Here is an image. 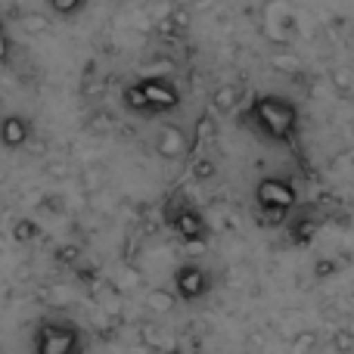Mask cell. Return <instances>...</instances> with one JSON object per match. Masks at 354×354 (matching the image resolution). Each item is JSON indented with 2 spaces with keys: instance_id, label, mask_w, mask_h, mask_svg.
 <instances>
[{
  "instance_id": "6da1fadb",
  "label": "cell",
  "mask_w": 354,
  "mask_h": 354,
  "mask_svg": "<svg viewBox=\"0 0 354 354\" xmlns=\"http://www.w3.org/2000/svg\"><path fill=\"white\" fill-rule=\"evenodd\" d=\"M252 115H255L258 128L274 140H286L299 124V112L280 97H258L255 106H252Z\"/></svg>"
},
{
  "instance_id": "7a4b0ae2",
  "label": "cell",
  "mask_w": 354,
  "mask_h": 354,
  "mask_svg": "<svg viewBox=\"0 0 354 354\" xmlns=\"http://www.w3.org/2000/svg\"><path fill=\"white\" fill-rule=\"evenodd\" d=\"M35 348L37 354H78V333L62 324H44Z\"/></svg>"
},
{
  "instance_id": "3957f363",
  "label": "cell",
  "mask_w": 354,
  "mask_h": 354,
  "mask_svg": "<svg viewBox=\"0 0 354 354\" xmlns=\"http://www.w3.org/2000/svg\"><path fill=\"white\" fill-rule=\"evenodd\" d=\"M255 196L261 202V208H283V212L295 202V189L286 180H277V177H268V180L258 183Z\"/></svg>"
},
{
  "instance_id": "277c9868",
  "label": "cell",
  "mask_w": 354,
  "mask_h": 354,
  "mask_svg": "<svg viewBox=\"0 0 354 354\" xmlns=\"http://www.w3.org/2000/svg\"><path fill=\"white\" fill-rule=\"evenodd\" d=\"M140 93L147 97V106H149V112H156V109H177V91L168 81H159V78H147V81H140Z\"/></svg>"
},
{
  "instance_id": "5b68a950",
  "label": "cell",
  "mask_w": 354,
  "mask_h": 354,
  "mask_svg": "<svg viewBox=\"0 0 354 354\" xmlns=\"http://www.w3.org/2000/svg\"><path fill=\"white\" fill-rule=\"evenodd\" d=\"M174 283H177V295L180 299H199L205 292V274L199 268H180Z\"/></svg>"
},
{
  "instance_id": "8992f818",
  "label": "cell",
  "mask_w": 354,
  "mask_h": 354,
  "mask_svg": "<svg viewBox=\"0 0 354 354\" xmlns=\"http://www.w3.org/2000/svg\"><path fill=\"white\" fill-rule=\"evenodd\" d=\"M28 122H25L22 115H6L3 122H0V143L10 149L22 147L25 140H28Z\"/></svg>"
},
{
  "instance_id": "52a82bcc",
  "label": "cell",
  "mask_w": 354,
  "mask_h": 354,
  "mask_svg": "<svg viewBox=\"0 0 354 354\" xmlns=\"http://www.w3.org/2000/svg\"><path fill=\"white\" fill-rule=\"evenodd\" d=\"M174 224H177V233H180L187 243H189V239H199L202 233H205V227H202V218L196 212H180Z\"/></svg>"
},
{
  "instance_id": "ba28073f",
  "label": "cell",
  "mask_w": 354,
  "mask_h": 354,
  "mask_svg": "<svg viewBox=\"0 0 354 354\" xmlns=\"http://www.w3.org/2000/svg\"><path fill=\"white\" fill-rule=\"evenodd\" d=\"M159 149L165 156H177V153H183V134L177 128H165L162 131V137H159Z\"/></svg>"
},
{
  "instance_id": "9c48e42d",
  "label": "cell",
  "mask_w": 354,
  "mask_h": 354,
  "mask_svg": "<svg viewBox=\"0 0 354 354\" xmlns=\"http://www.w3.org/2000/svg\"><path fill=\"white\" fill-rule=\"evenodd\" d=\"M236 100H239V91L227 84V87H218V91H214L212 103H214V109L218 112H230L233 106H236Z\"/></svg>"
},
{
  "instance_id": "30bf717a",
  "label": "cell",
  "mask_w": 354,
  "mask_h": 354,
  "mask_svg": "<svg viewBox=\"0 0 354 354\" xmlns=\"http://www.w3.org/2000/svg\"><path fill=\"white\" fill-rule=\"evenodd\" d=\"M124 100H128V106H131V109L149 112V106H147V97H143V93H140V87H128V91H124Z\"/></svg>"
},
{
  "instance_id": "8fae6325",
  "label": "cell",
  "mask_w": 354,
  "mask_h": 354,
  "mask_svg": "<svg viewBox=\"0 0 354 354\" xmlns=\"http://www.w3.org/2000/svg\"><path fill=\"white\" fill-rule=\"evenodd\" d=\"M149 308H153V311H171L174 299L168 292H153V295H149Z\"/></svg>"
},
{
  "instance_id": "7c38bea8",
  "label": "cell",
  "mask_w": 354,
  "mask_h": 354,
  "mask_svg": "<svg viewBox=\"0 0 354 354\" xmlns=\"http://www.w3.org/2000/svg\"><path fill=\"white\" fill-rule=\"evenodd\" d=\"M81 3H84V0H50V6H53L59 16H72V12H78Z\"/></svg>"
},
{
  "instance_id": "4fadbf2b",
  "label": "cell",
  "mask_w": 354,
  "mask_h": 354,
  "mask_svg": "<svg viewBox=\"0 0 354 354\" xmlns=\"http://www.w3.org/2000/svg\"><path fill=\"white\" fill-rule=\"evenodd\" d=\"M35 236H37L35 221H19L16 224V239L19 243H28V239H35Z\"/></svg>"
},
{
  "instance_id": "5bb4252c",
  "label": "cell",
  "mask_w": 354,
  "mask_h": 354,
  "mask_svg": "<svg viewBox=\"0 0 354 354\" xmlns=\"http://www.w3.org/2000/svg\"><path fill=\"white\" fill-rule=\"evenodd\" d=\"M22 25L31 31V35H37V31L47 28V19H44V16H25V19H22Z\"/></svg>"
},
{
  "instance_id": "9a60e30c",
  "label": "cell",
  "mask_w": 354,
  "mask_h": 354,
  "mask_svg": "<svg viewBox=\"0 0 354 354\" xmlns=\"http://www.w3.org/2000/svg\"><path fill=\"white\" fill-rule=\"evenodd\" d=\"M193 174L199 177V180H205V177H212V174H214V165H212V162H208V159H202V162H196Z\"/></svg>"
},
{
  "instance_id": "2e32d148",
  "label": "cell",
  "mask_w": 354,
  "mask_h": 354,
  "mask_svg": "<svg viewBox=\"0 0 354 354\" xmlns=\"http://www.w3.org/2000/svg\"><path fill=\"white\" fill-rule=\"evenodd\" d=\"M10 59V41H6V28L3 22H0V62Z\"/></svg>"
},
{
  "instance_id": "e0dca14e",
  "label": "cell",
  "mask_w": 354,
  "mask_h": 354,
  "mask_svg": "<svg viewBox=\"0 0 354 354\" xmlns=\"http://www.w3.org/2000/svg\"><path fill=\"white\" fill-rule=\"evenodd\" d=\"M311 236H314V224L301 221V224H299V233H295V239H299V243H305V239H311Z\"/></svg>"
},
{
  "instance_id": "ac0fdd59",
  "label": "cell",
  "mask_w": 354,
  "mask_h": 354,
  "mask_svg": "<svg viewBox=\"0 0 354 354\" xmlns=\"http://www.w3.org/2000/svg\"><path fill=\"white\" fill-rule=\"evenodd\" d=\"M78 258V249L75 245H66V249H59V261H75Z\"/></svg>"
},
{
  "instance_id": "d6986e66",
  "label": "cell",
  "mask_w": 354,
  "mask_h": 354,
  "mask_svg": "<svg viewBox=\"0 0 354 354\" xmlns=\"http://www.w3.org/2000/svg\"><path fill=\"white\" fill-rule=\"evenodd\" d=\"M330 270H333V264H326V261H324V264H317V274H320V277L330 274Z\"/></svg>"
}]
</instances>
